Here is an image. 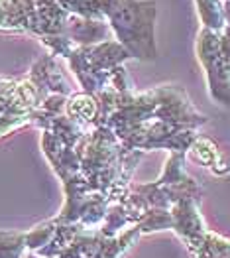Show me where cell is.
<instances>
[{
	"instance_id": "5b68a950",
	"label": "cell",
	"mask_w": 230,
	"mask_h": 258,
	"mask_svg": "<svg viewBox=\"0 0 230 258\" xmlns=\"http://www.w3.org/2000/svg\"><path fill=\"white\" fill-rule=\"evenodd\" d=\"M189 154H191V158L195 162H199L203 166H209V168H212L218 162V150H216V146L210 142L209 138H203V136H197L195 138V142L189 148Z\"/></svg>"
},
{
	"instance_id": "7a4b0ae2",
	"label": "cell",
	"mask_w": 230,
	"mask_h": 258,
	"mask_svg": "<svg viewBox=\"0 0 230 258\" xmlns=\"http://www.w3.org/2000/svg\"><path fill=\"white\" fill-rule=\"evenodd\" d=\"M191 254L193 258H230V238L207 231L201 244Z\"/></svg>"
},
{
	"instance_id": "277c9868",
	"label": "cell",
	"mask_w": 230,
	"mask_h": 258,
	"mask_svg": "<svg viewBox=\"0 0 230 258\" xmlns=\"http://www.w3.org/2000/svg\"><path fill=\"white\" fill-rule=\"evenodd\" d=\"M26 252L24 231H0V258H24Z\"/></svg>"
},
{
	"instance_id": "3957f363",
	"label": "cell",
	"mask_w": 230,
	"mask_h": 258,
	"mask_svg": "<svg viewBox=\"0 0 230 258\" xmlns=\"http://www.w3.org/2000/svg\"><path fill=\"white\" fill-rule=\"evenodd\" d=\"M55 231H57L55 217L49 219V221H43V223H40L38 227L30 229V231H26V248H28V252H40L43 246L49 244V240L53 238Z\"/></svg>"
},
{
	"instance_id": "6da1fadb",
	"label": "cell",
	"mask_w": 230,
	"mask_h": 258,
	"mask_svg": "<svg viewBox=\"0 0 230 258\" xmlns=\"http://www.w3.org/2000/svg\"><path fill=\"white\" fill-rule=\"evenodd\" d=\"M169 211H171V231L187 244L189 252H193L209 231L199 211V197H185L177 201Z\"/></svg>"
}]
</instances>
